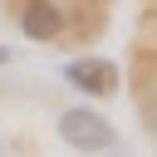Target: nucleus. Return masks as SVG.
<instances>
[{
	"mask_svg": "<svg viewBox=\"0 0 157 157\" xmlns=\"http://www.w3.org/2000/svg\"><path fill=\"white\" fill-rule=\"evenodd\" d=\"M59 137H64L74 152H83V157H98V152H113V147H118L113 123H108L98 108H83V103L59 113Z\"/></svg>",
	"mask_w": 157,
	"mask_h": 157,
	"instance_id": "nucleus-1",
	"label": "nucleus"
},
{
	"mask_svg": "<svg viewBox=\"0 0 157 157\" xmlns=\"http://www.w3.org/2000/svg\"><path fill=\"white\" fill-rule=\"evenodd\" d=\"M20 34L34 44H54L64 34V5L59 0H25L20 5Z\"/></svg>",
	"mask_w": 157,
	"mask_h": 157,
	"instance_id": "nucleus-3",
	"label": "nucleus"
},
{
	"mask_svg": "<svg viewBox=\"0 0 157 157\" xmlns=\"http://www.w3.org/2000/svg\"><path fill=\"white\" fill-rule=\"evenodd\" d=\"M64 83L88 93V98H108L118 93V64L113 59H98V54H83V59H69L64 64Z\"/></svg>",
	"mask_w": 157,
	"mask_h": 157,
	"instance_id": "nucleus-2",
	"label": "nucleus"
}]
</instances>
